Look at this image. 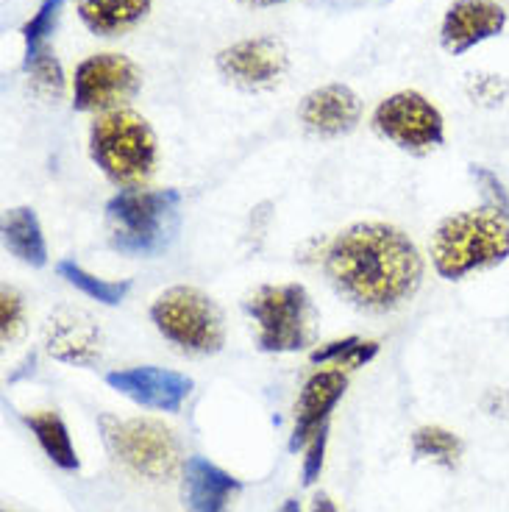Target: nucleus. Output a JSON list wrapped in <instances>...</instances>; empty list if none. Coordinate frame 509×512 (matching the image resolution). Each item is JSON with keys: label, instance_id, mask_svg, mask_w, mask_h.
Masks as SVG:
<instances>
[{"label": "nucleus", "instance_id": "nucleus-22", "mask_svg": "<svg viewBox=\"0 0 509 512\" xmlns=\"http://www.w3.org/2000/svg\"><path fill=\"white\" fill-rule=\"evenodd\" d=\"M379 354V343L376 340H362V337H345V340H331L326 346L312 351V362L315 365H334V368H362L370 359Z\"/></svg>", "mask_w": 509, "mask_h": 512}, {"label": "nucleus", "instance_id": "nucleus-1", "mask_svg": "<svg viewBox=\"0 0 509 512\" xmlns=\"http://www.w3.org/2000/svg\"><path fill=\"white\" fill-rule=\"evenodd\" d=\"M323 273L351 307L393 312L415 298L423 282V256L390 223H354L323 251Z\"/></svg>", "mask_w": 509, "mask_h": 512}, {"label": "nucleus", "instance_id": "nucleus-12", "mask_svg": "<svg viewBox=\"0 0 509 512\" xmlns=\"http://www.w3.org/2000/svg\"><path fill=\"white\" fill-rule=\"evenodd\" d=\"M507 28V9L498 0H454L448 6L440 45L451 56H462L487 39H496Z\"/></svg>", "mask_w": 509, "mask_h": 512}, {"label": "nucleus", "instance_id": "nucleus-23", "mask_svg": "<svg viewBox=\"0 0 509 512\" xmlns=\"http://www.w3.org/2000/svg\"><path fill=\"white\" fill-rule=\"evenodd\" d=\"M64 6V0H42L34 17L23 26V39H26V59H34L39 53H48V37L56 28L59 20V9Z\"/></svg>", "mask_w": 509, "mask_h": 512}, {"label": "nucleus", "instance_id": "nucleus-14", "mask_svg": "<svg viewBox=\"0 0 509 512\" xmlns=\"http://www.w3.org/2000/svg\"><path fill=\"white\" fill-rule=\"evenodd\" d=\"M345 387H348V376L340 368L318 371L306 379L301 398L295 404V426L290 451L306 448V443L318 435L323 426H329L331 410L345 396Z\"/></svg>", "mask_w": 509, "mask_h": 512}, {"label": "nucleus", "instance_id": "nucleus-26", "mask_svg": "<svg viewBox=\"0 0 509 512\" xmlns=\"http://www.w3.org/2000/svg\"><path fill=\"white\" fill-rule=\"evenodd\" d=\"M471 179L476 181V187L482 192V204L493 206L498 212L509 215V192L507 187H504V181L498 179L493 170H487V167L482 165H473Z\"/></svg>", "mask_w": 509, "mask_h": 512}, {"label": "nucleus", "instance_id": "nucleus-9", "mask_svg": "<svg viewBox=\"0 0 509 512\" xmlns=\"http://www.w3.org/2000/svg\"><path fill=\"white\" fill-rule=\"evenodd\" d=\"M142 90V70L123 53H95L73 73V106L78 112L126 109Z\"/></svg>", "mask_w": 509, "mask_h": 512}, {"label": "nucleus", "instance_id": "nucleus-5", "mask_svg": "<svg viewBox=\"0 0 509 512\" xmlns=\"http://www.w3.org/2000/svg\"><path fill=\"white\" fill-rule=\"evenodd\" d=\"M256 346L268 354L304 351L315 337V304L304 284H262L245 298Z\"/></svg>", "mask_w": 509, "mask_h": 512}, {"label": "nucleus", "instance_id": "nucleus-25", "mask_svg": "<svg viewBox=\"0 0 509 512\" xmlns=\"http://www.w3.org/2000/svg\"><path fill=\"white\" fill-rule=\"evenodd\" d=\"M23 318H26L23 295L12 290V287H3V293H0V329H3V343H12L14 337L20 334Z\"/></svg>", "mask_w": 509, "mask_h": 512}, {"label": "nucleus", "instance_id": "nucleus-30", "mask_svg": "<svg viewBox=\"0 0 509 512\" xmlns=\"http://www.w3.org/2000/svg\"><path fill=\"white\" fill-rule=\"evenodd\" d=\"M279 512H301V504H298V501H295V499H287L279 507Z\"/></svg>", "mask_w": 509, "mask_h": 512}, {"label": "nucleus", "instance_id": "nucleus-20", "mask_svg": "<svg viewBox=\"0 0 509 512\" xmlns=\"http://www.w3.org/2000/svg\"><path fill=\"white\" fill-rule=\"evenodd\" d=\"M56 273L62 276L64 282L73 284L76 290H81L87 298L98 301V304H106V307H117L128 295V290H131V282H109V279H101V276H95L90 270L76 265L73 259H62L56 265Z\"/></svg>", "mask_w": 509, "mask_h": 512}, {"label": "nucleus", "instance_id": "nucleus-2", "mask_svg": "<svg viewBox=\"0 0 509 512\" xmlns=\"http://www.w3.org/2000/svg\"><path fill=\"white\" fill-rule=\"evenodd\" d=\"M509 259V215L493 206H473L448 215L432 237V265L440 279L462 282Z\"/></svg>", "mask_w": 509, "mask_h": 512}, {"label": "nucleus", "instance_id": "nucleus-11", "mask_svg": "<svg viewBox=\"0 0 509 512\" xmlns=\"http://www.w3.org/2000/svg\"><path fill=\"white\" fill-rule=\"evenodd\" d=\"M106 384L120 396L131 398L145 410L179 412L192 393V379L179 371H167L156 365H137L123 371L106 373Z\"/></svg>", "mask_w": 509, "mask_h": 512}, {"label": "nucleus", "instance_id": "nucleus-28", "mask_svg": "<svg viewBox=\"0 0 509 512\" xmlns=\"http://www.w3.org/2000/svg\"><path fill=\"white\" fill-rule=\"evenodd\" d=\"M326 443H329V426H323L318 435L306 443L304 457V485H315L320 471H323V457H326Z\"/></svg>", "mask_w": 509, "mask_h": 512}, {"label": "nucleus", "instance_id": "nucleus-29", "mask_svg": "<svg viewBox=\"0 0 509 512\" xmlns=\"http://www.w3.org/2000/svg\"><path fill=\"white\" fill-rule=\"evenodd\" d=\"M312 512H340L334 507V501L326 496V493H318L315 499H312Z\"/></svg>", "mask_w": 509, "mask_h": 512}, {"label": "nucleus", "instance_id": "nucleus-10", "mask_svg": "<svg viewBox=\"0 0 509 512\" xmlns=\"http://www.w3.org/2000/svg\"><path fill=\"white\" fill-rule=\"evenodd\" d=\"M290 67L284 42L276 37H251L217 53V70L245 90H268Z\"/></svg>", "mask_w": 509, "mask_h": 512}, {"label": "nucleus", "instance_id": "nucleus-3", "mask_svg": "<svg viewBox=\"0 0 509 512\" xmlns=\"http://www.w3.org/2000/svg\"><path fill=\"white\" fill-rule=\"evenodd\" d=\"M90 156L106 179L123 190H140L159 162V142L151 123L131 109L95 117L90 126Z\"/></svg>", "mask_w": 509, "mask_h": 512}, {"label": "nucleus", "instance_id": "nucleus-21", "mask_svg": "<svg viewBox=\"0 0 509 512\" xmlns=\"http://www.w3.org/2000/svg\"><path fill=\"white\" fill-rule=\"evenodd\" d=\"M412 454L415 460H429L443 468H457L462 457V440L443 426H420L412 435Z\"/></svg>", "mask_w": 509, "mask_h": 512}, {"label": "nucleus", "instance_id": "nucleus-8", "mask_svg": "<svg viewBox=\"0 0 509 512\" xmlns=\"http://www.w3.org/2000/svg\"><path fill=\"white\" fill-rule=\"evenodd\" d=\"M373 128L395 148L415 156L432 154L446 142V120L440 109L415 90L384 98L373 112Z\"/></svg>", "mask_w": 509, "mask_h": 512}, {"label": "nucleus", "instance_id": "nucleus-4", "mask_svg": "<svg viewBox=\"0 0 509 512\" xmlns=\"http://www.w3.org/2000/svg\"><path fill=\"white\" fill-rule=\"evenodd\" d=\"M176 190H120L106 204L109 245L123 256H156L179 229Z\"/></svg>", "mask_w": 509, "mask_h": 512}, {"label": "nucleus", "instance_id": "nucleus-32", "mask_svg": "<svg viewBox=\"0 0 509 512\" xmlns=\"http://www.w3.org/2000/svg\"><path fill=\"white\" fill-rule=\"evenodd\" d=\"M3 512H9V510H3Z\"/></svg>", "mask_w": 509, "mask_h": 512}, {"label": "nucleus", "instance_id": "nucleus-17", "mask_svg": "<svg viewBox=\"0 0 509 512\" xmlns=\"http://www.w3.org/2000/svg\"><path fill=\"white\" fill-rule=\"evenodd\" d=\"M153 0H76L81 23L98 37H120L151 12Z\"/></svg>", "mask_w": 509, "mask_h": 512}, {"label": "nucleus", "instance_id": "nucleus-7", "mask_svg": "<svg viewBox=\"0 0 509 512\" xmlns=\"http://www.w3.org/2000/svg\"><path fill=\"white\" fill-rule=\"evenodd\" d=\"M101 429L106 446L112 448L117 460L126 462L134 474L162 482L179 471V440L165 423L151 421V418L117 421L112 415H103Z\"/></svg>", "mask_w": 509, "mask_h": 512}, {"label": "nucleus", "instance_id": "nucleus-24", "mask_svg": "<svg viewBox=\"0 0 509 512\" xmlns=\"http://www.w3.org/2000/svg\"><path fill=\"white\" fill-rule=\"evenodd\" d=\"M26 70H28V76L34 78V84L42 87L45 92H53V95H59V92H62L64 87L62 64H59V59H56L51 51L39 53V56H34V59H26Z\"/></svg>", "mask_w": 509, "mask_h": 512}, {"label": "nucleus", "instance_id": "nucleus-13", "mask_svg": "<svg viewBox=\"0 0 509 512\" xmlns=\"http://www.w3.org/2000/svg\"><path fill=\"white\" fill-rule=\"evenodd\" d=\"M298 117L309 134L331 140L351 134L362 120V101L351 87L345 84H326L320 90H312L301 101Z\"/></svg>", "mask_w": 509, "mask_h": 512}, {"label": "nucleus", "instance_id": "nucleus-18", "mask_svg": "<svg viewBox=\"0 0 509 512\" xmlns=\"http://www.w3.org/2000/svg\"><path fill=\"white\" fill-rule=\"evenodd\" d=\"M3 245L6 251L26 262L31 268H45L48 265V243L39 226V218L34 209L17 206L3 215Z\"/></svg>", "mask_w": 509, "mask_h": 512}, {"label": "nucleus", "instance_id": "nucleus-15", "mask_svg": "<svg viewBox=\"0 0 509 512\" xmlns=\"http://www.w3.org/2000/svg\"><path fill=\"white\" fill-rule=\"evenodd\" d=\"M101 329L90 315L59 312L48 320L45 346L48 354L67 365H92L101 357Z\"/></svg>", "mask_w": 509, "mask_h": 512}, {"label": "nucleus", "instance_id": "nucleus-6", "mask_svg": "<svg viewBox=\"0 0 509 512\" xmlns=\"http://www.w3.org/2000/svg\"><path fill=\"white\" fill-rule=\"evenodd\" d=\"M151 320L167 343L190 354H217L226 343L223 312L198 287L179 284L156 295Z\"/></svg>", "mask_w": 509, "mask_h": 512}, {"label": "nucleus", "instance_id": "nucleus-19", "mask_svg": "<svg viewBox=\"0 0 509 512\" xmlns=\"http://www.w3.org/2000/svg\"><path fill=\"white\" fill-rule=\"evenodd\" d=\"M26 426L34 432L37 443L42 446V451L48 454V460L53 465H59L62 471H78V454L73 448V440H70V432L64 426L62 415L53 410H37L23 418Z\"/></svg>", "mask_w": 509, "mask_h": 512}, {"label": "nucleus", "instance_id": "nucleus-31", "mask_svg": "<svg viewBox=\"0 0 509 512\" xmlns=\"http://www.w3.org/2000/svg\"><path fill=\"white\" fill-rule=\"evenodd\" d=\"M242 3H251V6H276V3H284V0H242Z\"/></svg>", "mask_w": 509, "mask_h": 512}, {"label": "nucleus", "instance_id": "nucleus-27", "mask_svg": "<svg viewBox=\"0 0 509 512\" xmlns=\"http://www.w3.org/2000/svg\"><path fill=\"white\" fill-rule=\"evenodd\" d=\"M468 95L473 98V103L498 106V103H504L509 98V84L501 76L479 73V76H471V81H468Z\"/></svg>", "mask_w": 509, "mask_h": 512}, {"label": "nucleus", "instance_id": "nucleus-16", "mask_svg": "<svg viewBox=\"0 0 509 512\" xmlns=\"http://www.w3.org/2000/svg\"><path fill=\"white\" fill-rule=\"evenodd\" d=\"M240 479L217 468L206 457L184 462V510L187 512H229L231 501L240 493Z\"/></svg>", "mask_w": 509, "mask_h": 512}]
</instances>
